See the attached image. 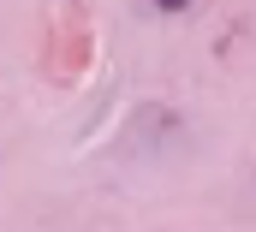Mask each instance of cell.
<instances>
[{
	"label": "cell",
	"instance_id": "cell-1",
	"mask_svg": "<svg viewBox=\"0 0 256 232\" xmlns=\"http://www.w3.org/2000/svg\"><path fill=\"white\" fill-rule=\"evenodd\" d=\"M149 6H155L161 18H179V12H191V0H149Z\"/></svg>",
	"mask_w": 256,
	"mask_h": 232
}]
</instances>
